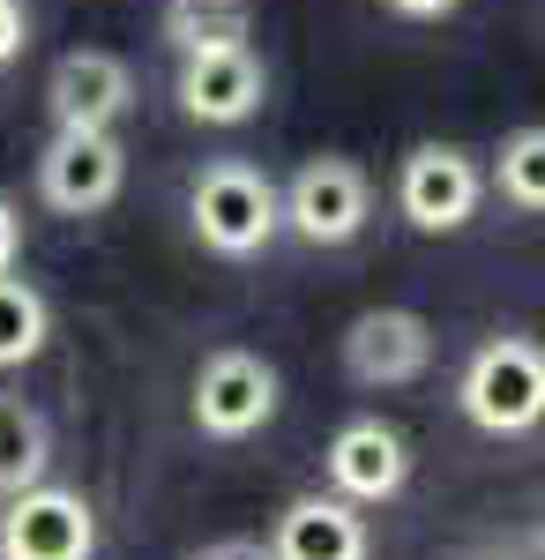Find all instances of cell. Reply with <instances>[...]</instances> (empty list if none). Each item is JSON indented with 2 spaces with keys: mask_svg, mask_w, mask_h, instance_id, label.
I'll return each mask as SVG.
<instances>
[{
  "mask_svg": "<svg viewBox=\"0 0 545 560\" xmlns=\"http://www.w3.org/2000/svg\"><path fill=\"white\" fill-rule=\"evenodd\" d=\"M456 411L494 441H523L545 427V345L523 329H501L463 359Z\"/></svg>",
  "mask_w": 545,
  "mask_h": 560,
  "instance_id": "6da1fadb",
  "label": "cell"
},
{
  "mask_svg": "<svg viewBox=\"0 0 545 560\" xmlns=\"http://www.w3.org/2000/svg\"><path fill=\"white\" fill-rule=\"evenodd\" d=\"M187 224L217 261H254L285 232V187L247 158H210L187 187Z\"/></svg>",
  "mask_w": 545,
  "mask_h": 560,
  "instance_id": "7a4b0ae2",
  "label": "cell"
},
{
  "mask_svg": "<svg viewBox=\"0 0 545 560\" xmlns=\"http://www.w3.org/2000/svg\"><path fill=\"white\" fill-rule=\"evenodd\" d=\"M277 404H285V382H277V366L247 345H217L210 359L195 366V388H187L195 433H202V441H224V448L254 441V433L277 419Z\"/></svg>",
  "mask_w": 545,
  "mask_h": 560,
  "instance_id": "3957f363",
  "label": "cell"
},
{
  "mask_svg": "<svg viewBox=\"0 0 545 560\" xmlns=\"http://www.w3.org/2000/svg\"><path fill=\"white\" fill-rule=\"evenodd\" d=\"M486 202V165L463 142H411L396 165V210L411 232H463Z\"/></svg>",
  "mask_w": 545,
  "mask_h": 560,
  "instance_id": "277c9868",
  "label": "cell"
},
{
  "mask_svg": "<svg viewBox=\"0 0 545 560\" xmlns=\"http://www.w3.org/2000/svg\"><path fill=\"white\" fill-rule=\"evenodd\" d=\"M127 187V150L113 128H53L38 158V202L53 217H97Z\"/></svg>",
  "mask_w": 545,
  "mask_h": 560,
  "instance_id": "5b68a950",
  "label": "cell"
},
{
  "mask_svg": "<svg viewBox=\"0 0 545 560\" xmlns=\"http://www.w3.org/2000/svg\"><path fill=\"white\" fill-rule=\"evenodd\" d=\"M367 217H374V179L336 150L306 158L285 187V232H299L306 247H351L367 232Z\"/></svg>",
  "mask_w": 545,
  "mask_h": 560,
  "instance_id": "8992f818",
  "label": "cell"
},
{
  "mask_svg": "<svg viewBox=\"0 0 545 560\" xmlns=\"http://www.w3.org/2000/svg\"><path fill=\"white\" fill-rule=\"evenodd\" d=\"M336 351L359 388H411L433 366V322L419 306H367V314H351Z\"/></svg>",
  "mask_w": 545,
  "mask_h": 560,
  "instance_id": "52a82bcc",
  "label": "cell"
},
{
  "mask_svg": "<svg viewBox=\"0 0 545 560\" xmlns=\"http://www.w3.org/2000/svg\"><path fill=\"white\" fill-rule=\"evenodd\" d=\"M97 553V509L76 486H31L0 516V560H90Z\"/></svg>",
  "mask_w": 545,
  "mask_h": 560,
  "instance_id": "ba28073f",
  "label": "cell"
},
{
  "mask_svg": "<svg viewBox=\"0 0 545 560\" xmlns=\"http://www.w3.org/2000/svg\"><path fill=\"white\" fill-rule=\"evenodd\" d=\"M322 471H329V493L359 501V509H381L411 486V441L389 419H344L322 448Z\"/></svg>",
  "mask_w": 545,
  "mask_h": 560,
  "instance_id": "9c48e42d",
  "label": "cell"
},
{
  "mask_svg": "<svg viewBox=\"0 0 545 560\" xmlns=\"http://www.w3.org/2000/svg\"><path fill=\"white\" fill-rule=\"evenodd\" d=\"M179 113L202 128H247L254 113L269 105V68L254 60V45H224V52H187L179 60Z\"/></svg>",
  "mask_w": 545,
  "mask_h": 560,
  "instance_id": "30bf717a",
  "label": "cell"
},
{
  "mask_svg": "<svg viewBox=\"0 0 545 560\" xmlns=\"http://www.w3.org/2000/svg\"><path fill=\"white\" fill-rule=\"evenodd\" d=\"M127 105H135V68L105 45H76L53 60L45 75V113L53 128H120Z\"/></svg>",
  "mask_w": 545,
  "mask_h": 560,
  "instance_id": "8fae6325",
  "label": "cell"
},
{
  "mask_svg": "<svg viewBox=\"0 0 545 560\" xmlns=\"http://www.w3.org/2000/svg\"><path fill=\"white\" fill-rule=\"evenodd\" d=\"M277 560H374V523L344 493H299L269 530Z\"/></svg>",
  "mask_w": 545,
  "mask_h": 560,
  "instance_id": "7c38bea8",
  "label": "cell"
},
{
  "mask_svg": "<svg viewBox=\"0 0 545 560\" xmlns=\"http://www.w3.org/2000/svg\"><path fill=\"white\" fill-rule=\"evenodd\" d=\"M45 471H53V427H45V411L31 396L0 388V501L45 486Z\"/></svg>",
  "mask_w": 545,
  "mask_h": 560,
  "instance_id": "4fadbf2b",
  "label": "cell"
},
{
  "mask_svg": "<svg viewBox=\"0 0 545 560\" xmlns=\"http://www.w3.org/2000/svg\"><path fill=\"white\" fill-rule=\"evenodd\" d=\"M165 45L187 60V52H224V45H247L254 38V15L247 0H165Z\"/></svg>",
  "mask_w": 545,
  "mask_h": 560,
  "instance_id": "5bb4252c",
  "label": "cell"
},
{
  "mask_svg": "<svg viewBox=\"0 0 545 560\" xmlns=\"http://www.w3.org/2000/svg\"><path fill=\"white\" fill-rule=\"evenodd\" d=\"M486 187H501L508 210L545 217V120H531V128L501 135V150H494V173H486Z\"/></svg>",
  "mask_w": 545,
  "mask_h": 560,
  "instance_id": "9a60e30c",
  "label": "cell"
},
{
  "mask_svg": "<svg viewBox=\"0 0 545 560\" xmlns=\"http://www.w3.org/2000/svg\"><path fill=\"white\" fill-rule=\"evenodd\" d=\"M45 337H53L45 292L8 269V277H0V374H8V366H31V359L45 351Z\"/></svg>",
  "mask_w": 545,
  "mask_h": 560,
  "instance_id": "2e32d148",
  "label": "cell"
},
{
  "mask_svg": "<svg viewBox=\"0 0 545 560\" xmlns=\"http://www.w3.org/2000/svg\"><path fill=\"white\" fill-rule=\"evenodd\" d=\"M187 560H277V553H269V538H217V546H202Z\"/></svg>",
  "mask_w": 545,
  "mask_h": 560,
  "instance_id": "e0dca14e",
  "label": "cell"
},
{
  "mask_svg": "<svg viewBox=\"0 0 545 560\" xmlns=\"http://www.w3.org/2000/svg\"><path fill=\"white\" fill-rule=\"evenodd\" d=\"M23 38H31V23H23V0H0V68L23 52Z\"/></svg>",
  "mask_w": 545,
  "mask_h": 560,
  "instance_id": "ac0fdd59",
  "label": "cell"
},
{
  "mask_svg": "<svg viewBox=\"0 0 545 560\" xmlns=\"http://www.w3.org/2000/svg\"><path fill=\"white\" fill-rule=\"evenodd\" d=\"M15 255H23V217H15V202L0 195V277L15 269Z\"/></svg>",
  "mask_w": 545,
  "mask_h": 560,
  "instance_id": "d6986e66",
  "label": "cell"
},
{
  "mask_svg": "<svg viewBox=\"0 0 545 560\" xmlns=\"http://www.w3.org/2000/svg\"><path fill=\"white\" fill-rule=\"evenodd\" d=\"M389 8H396L404 23H441V15H456L463 0H389Z\"/></svg>",
  "mask_w": 545,
  "mask_h": 560,
  "instance_id": "ffe728a7",
  "label": "cell"
}]
</instances>
